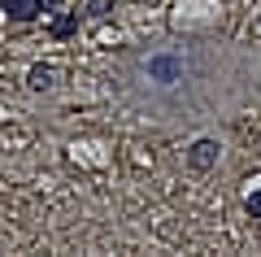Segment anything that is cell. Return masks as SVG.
<instances>
[{
	"instance_id": "obj_7",
	"label": "cell",
	"mask_w": 261,
	"mask_h": 257,
	"mask_svg": "<svg viewBox=\"0 0 261 257\" xmlns=\"http://www.w3.org/2000/svg\"><path fill=\"white\" fill-rule=\"evenodd\" d=\"M35 5H39V13H57L61 9V0H35Z\"/></svg>"
},
{
	"instance_id": "obj_1",
	"label": "cell",
	"mask_w": 261,
	"mask_h": 257,
	"mask_svg": "<svg viewBox=\"0 0 261 257\" xmlns=\"http://www.w3.org/2000/svg\"><path fill=\"white\" fill-rule=\"evenodd\" d=\"M48 31H53V39H74V35H79V9H57V13H48Z\"/></svg>"
},
{
	"instance_id": "obj_4",
	"label": "cell",
	"mask_w": 261,
	"mask_h": 257,
	"mask_svg": "<svg viewBox=\"0 0 261 257\" xmlns=\"http://www.w3.org/2000/svg\"><path fill=\"white\" fill-rule=\"evenodd\" d=\"M27 83H31V87H35V92H48V87H53V83H57V70H53V65H31Z\"/></svg>"
},
{
	"instance_id": "obj_5",
	"label": "cell",
	"mask_w": 261,
	"mask_h": 257,
	"mask_svg": "<svg viewBox=\"0 0 261 257\" xmlns=\"http://www.w3.org/2000/svg\"><path fill=\"white\" fill-rule=\"evenodd\" d=\"M109 5L113 0H87V18H109Z\"/></svg>"
},
{
	"instance_id": "obj_2",
	"label": "cell",
	"mask_w": 261,
	"mask_h": 257,
	"mask_svg": "<svg viewBox=\"0 0 261 257\" xmlns=\"http://www.w3.org/2000/svg\"><path fill=\"white\" fill-rule=\"evenodd\" d=\"M187 166H192V170H209V166H218V144H214V139H196L192 153H187Z\"/></svg>"
},
{
	"instance_id": "obj_3",
	"label": "cell",
	"mask_w": 261,
	"mask_h": 257,
	"mask_svg": "<svg viewBox=\"0 0 261 257\" xmlns=\"http://www.w3.org/2000/svg\"><path fill=\"white\" fill-rule=\"evenodd\" d=\"M0 9H5V18H9V22L39 18V5H35V0H0Z\"/></svg>"
},
{
	"instance_id": "obj_6",
	"label": "cell",
	"mask_w": 261,
	"mask_h": 257,
	"mask_svg": "<svg viewBox=\"0 0 261 257\" xmlns=\"http://www.w3.org/2000/svg\"><path fill=\"white\" fill-rule=\"evenodd\" d=\"M244 209H248V218H261V192H248V201H244Z\"/></svg>"
}]
</instances>
